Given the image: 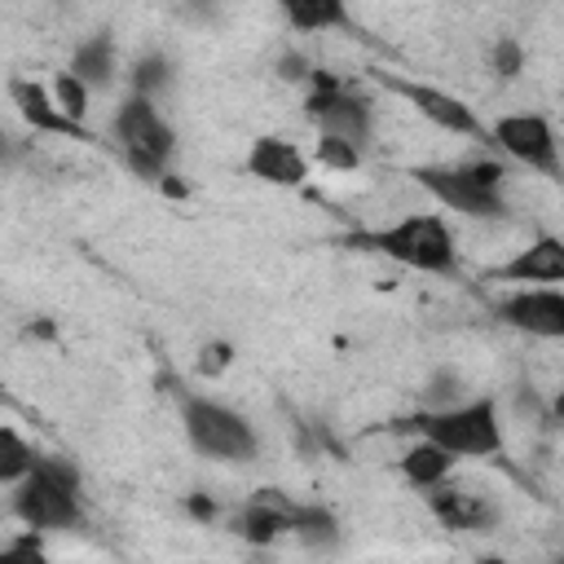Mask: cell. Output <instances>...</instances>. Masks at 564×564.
Here are the masks:
<instances>
[{"label":"cell","instance_id":"1","mask_svg":"<svg viewBox=\"0 0 564 564\" xmlns=\"http://www.w3.org/2000/svg\"><path fill=\"white\" fill-rule=\"evenodd\" d=\"M339 242L348 251H375V256H388V260H397L414 273H432V278H458V269H463L454 229L436 212H410L383 229H352Z\"/></svg>","mask_w":564,"mask_h":564},{"label":"cell","instance_id":"2","mask_svg":"<svg viewBox=\"0 0 564 564\" xmlns=\"http://www.w3.org/2000/svg\"><path fill=\"white\" fill-rule=\"evenodd\" d=\"M388 427L392 432H414V436L441 445L454 463L458 458H502L507 454L502 419H498L494 397H467L449 410H414L405 419H392Z\"/></svg>","mask_w":564,"mask_h":564},{"label":"cell","instance_id":"3","mask_svg":"<svg viewBox=\"0 0 564 564\" xmlns=\"http://www.w3.org/2000/svg\"><path fill=\"white\" fill-rule=\"evenodd\" d=\"M13 516L35 533H75L84 529V476L70 458L40 454L31 476L13 485Z\"/></svg>","mask_w":564,"mask_h":564},{"label":"cell","instance_id":"4","mask_svg":"<svg viewBox=\"0 0 564 564\" xmlns=\"http://www.w3.org/2000/svg\"><path fill=\"white\" fill-rule=\"evenodd\" d=\"M405 176L414 185H423L445 212H458L467 220H502L507 216V198H502L507 167L498 159L419 163V167H405Z\"/></svg>","mask_w":564,"mask_h":564},{"label":"cell","instance_id":"5","mask_svg":"<svg viewBox=\"0 0 564 564\" xmlns=\"http://www.w3.org/2000/svg\"><path fill=\"white\" fill-rule=\"evenodd\" d=\"M181 427H185L189 449L212 463H256L260 458V436L247 423V414H238L234 405H225L207 392L181 397Z\"/></svg>","mask_w":564,"mask_h":564},{"label":"cell","instance_id":"6","mask_svg":"<svg viewBox=\"0 0 564 564\" xmlns=\"http://www.w3.org/2000/svg\"><path fill=\"white\" fill-rule=\"evenodd\" d=\"M110 132H115V145H119L123 163H128L137 176H145V181L167 176V163H172V154H176V132H172V123L159 115L154 101L128 93V97L119 101V110H115Z\"/></svg>","mask_w":564,"mask_h":564},{"label":"cell","instance_id":"7","mask_svg":"<svg viewBox=\"0 0 564 564\" xmlns=\"http://www.w3.org/2000/svg\"><path fill=\"white\" fill-rule=\"evenodd\" d=\"M304 115L308 123L317 128V137H339L348 141L352 150H361L370 141V128H375V110L361 93H352L348 79L330 75V70H317L308 75V97H304Z\"/></svg>","mask_w":564,"mask_h":564},{"label":"cell","instance_id":"8","mask_svg":"<svg viewBox=\"0 0 564 564\" xmlns=\"http://www.w3.org/2000/svg\"><path fill=\"white\" fill-rule=\"evenodd\" d=\"M489 141H494L507 159H516L520 167L542 172V176H551V181L560 176V141H555V128H551L546 115H538V110L502 115V119H494Z\"/></svg>","mask_w":564,"mask_h":564},{"label":"cell","instance_id":"9","mask_svg":"<svg viewBox=\"0 0 564 564\" xmlns=\"http://www.w3.org/2000/svg\"><path fill=\"white\" fill-rule=\"evenodd\" d=\"M304 507H308V502H295L286 489L264 485V489H256V494L229 516V533L242 538L247 546H273V542L291 538V533L300 529Z\"/></svg>","mask_w":564,"mask_h":564},{"label":"cell","instance_id":"10","mask_svg":"<svg viewBox=\"0 0 564 564\" xmlns=\"http://www.w3.org/2000/svg\"><path fill=\"white\" fill-rule=\"evenodd\" d=\"M498 317L511 330L533 339H564V291L560 286H520L498 300Z\"/></svg>","mask_w":564,"mask_h":564},{"label":"cell","instance_id":"11","mask_svg":"<svg viewBox=\"0 0 564 564\" xmlns=\"http://www.w3.org/2000/svg\"><path fill=\"white\" fill-rule=\"evenodd\" d=\"M383 84L392 93H401L427 123H436L441 132H454V137H485V123L476 119V110L467 101H458L454 93L445 88H432V84H419V79H392L383 75Z\"/></svg>","mask_w":564,"mask_h":564},{"label":"cell","instance_id":"12","mask_svg":"<svg viewBox=\"0 0 564 564\" xmlns=\"http://www.w3.org/2000/svg\"><path fill=\"white\" fill-rule=\"evenodd\" d=\"M9 101H13V110L22 115V123H26L31 132L70 137V141H97V137L88 132V123L66 119V115L57 110L48 84H40V79H31V75H13V79H9Z\"/></svg>","mask_w":564,"mask_h":564},{"label":"cell","instance_id":"13","mask_svg":"<svg viewBox=\"0 0 564 564\" xmlns=\"http://www.w3.org/2000/svg\"><path fill=\"white\" fill-rule=\"evenodd\" d=\"M242 172L251 181H260V185H273V189H300L308 181V159H304V150L295 141L264 132V137H256L247 145Z\"/></svg>","mask_w":564,"mask_h":564},{"label":"cell","instance_id":"14","mask_svg":"<svg viewBox=\"0 0 564 564\" xmlns=\"http://www.w3.org/2000/svg\"><path fill=\"white\" fill-rule=\"evenodd\" d=\"M480 278L485 282H542V286H555V282H564V242L555 234H538L529 247H520L511 260L485 269Z\"/></svg>","mask_w":564,"mask_h":564},{"label":"cell","instance_id":"15","mask_svg":"<svg viewBox=\"0 0 564 564\" xmlns=\"http://www.w3.org/2000/svg\"><path fill=\"white\" fill-rule=\"evenodd\" d=\"M423 502H427V511H432L445 529H454V533H485V529L498 524V507H494L489 498H480V494H471V489H458V485H449V480L423 489Z\"/></svg>","mask_w":564,"mask_h":564},{"label":"cell","instance_id":"16","mask_svg":"<svg viewBox=\"0 0 564 564\" xmlns=\"http://www.w3.org/2000/svg\"><path fill=\"white\" fill-rule=\"evenodd\" d=\"M115 70H119V53H115L110 31H93L88 40H79L75 53H70V66H66V75H75L88 93L93 88H110Z\"/></svg>","mask_w":564,"mask_h":564},{"label":"cell","instance_id":"17","mask_svg":"<svg viewBox=\"0 0 564 564\" xmlns=\"http://www.w3.org/2000/svg\"><path fill=\"white\" fill-rule=\"evenodd\" d=\"M397 471L405 476V485H414L419 494L423 489H432V485H445L449 480V471H454V458L441 449V445H432V441H410L405 449H401V458H397Z\"/></svg>","mask_w":564,"mask_h":564},{"label":"cell","instance_id":"18","mask_svg":"<svg viewBox=\"0 0 564 564\" xmlns=\"http://www.w3.org/2000/svg\"><path fill=\"white\" fill-rule=\"evenodd\" d=\"M282 18L295 35H322V31H352V13L339 0H286Z\"/></svg>","mask_w":564,"mask_h":564},{"label":"cell","instance_id":"19","mask_svg":"<svg viewBox=\"0 0 564 564\" xmlns=\"http://www.w3.org/2000/svg\"><path fill=\"white\" fill-rule=\"evenodd\" d=\"M172 79H176V62H172L167 53H159V48H150V53H141V57L132 62V70H128V84H132V97H145V101H154V97H163V93L172 88Z\"/></svg>","mask_w":564,"mask_h":564},{"label":"cell","instance_id":"20","mask_svg":"<svg viewBox=\"0 0 564 564\" xmlns=\"http://www.w3.org/2000/svg\"><path fill=\"white\" fill-rule=\"evenodd\" d=\"M35 449H31V441L18 432V427H9V423H0V485H22L26 476H31V467H35Z\"/></svg>","mask_w":564,"mask_h":564},{"label":"cell","instance_id":"21","mask_svg":"<svg viewBox=\"0 0 564 564\" xmlns=\"http://www.w3.org/2000/svg\"><path fill=\"white\" fill-rule=\"evenodd\" d=\"M458 401H467V379L458 370H449V366L432 370L427 383L419 388V410H449Z\"/></svg>","mask_w":564,"mask_h":564},{"label":"cell","instance_id":"22","mask_svg":"<svg viewBox=\"0 0 564 564\" xmlns=\"http://www.w3.org/2000/svg\"><path fill=\"white\" fill-rule=\"evenodd\" d=\"M48 93H53V101H57V110H62L66 119H75V123H84V119H88V97H93V93H88L75 75H66V70H62V75L53 79V88H48Z\"/></svg>","mask_w":564,"mask_h":564},{"label":"cell","instance_id":"23","mask_svg":"<svg viewBox=\"0 0 564 564\" xmlns=\"http://www.w3.org/2000/svg\"><path fill=\"white\" fill-rule=\"evenodd\" d=\"M0 564H53L48 551H44V533L22 529L13 542L0 546Z\"/></svg>","mask_w":564,"mask_h":564},{"label":"cell","instance_id":"24","mask_svg":"<svg viewBox=\"0 0 564 564\" xmlns=\"http://www.w3.org/2000/svg\"><path fill=\"white\" fill-rule=\"evenodd\" d=\"M489 70H494L498 79H516V75L524 70V48H520L516 35H498V40L489 44Z\"/></svg>","mask_w":564,"mask_h":564},{"label":"cell","instance_id":"25","mask_svg":"<svg viewBox=\"0 0 564 564\" xmlns=\"http://www.w3.org/2000/svg\"><path fill=\"white\" fill-rule=\"evenodd\" d=\"M313 159H317L322 167H335V172H357V167H361V150H352V145L339 141V137H317Z\"/></svg>","mask_w":564,"mask_h":564},{"label":"cell","instance_id":"26","mask_svg":"<svg viewBox=\"0 0 564 564\" xmlns=\"http://www.w3.org/2000/svg\"><path fill=\"white\" fill-rule=\"evenodd\" d=\"M273 66H278V75H282L286 84H308V75H313V62H308L304 53H295V48H286Z\"/></svg>","mask_w":564,"mask_h":564},{"label":"cell","instance_id":"27","mask_svg":"<svg viewBox=\"0 0 564 564\" xmlns=\"http://www.w3.org/2000/svg\"><path fill=\"white\" fill-rule=\"evenodd\" d=\"M229 361H234V348H229V344H207V348H203V357H198V375H203V379H207V375L216 379Z\"/></svg>","mask_w":564,"mask_h":564},{"label":"cell","instance_id":"28","mask_svg":"<svg viewBox=\"0 0 564 564\" xmlns=\"http://www.w3.org/2000/svg\"><path fill=\"white\" fill-rule=\"evenodd\" d=\"M185 507H189V511H194L198 520H216V502H207V498H198V494H194V498H189Z\"/></svg>","mask_w":564,"mask_h":564},{"label":"cell","instance_id":"29","mask_svg":"<svg viewBox=\"0 0 564 564\" xmlns=\"http://www.w3.org/2000/svg\"><path fill=\"white\" fill-rule=\"evenodd\" d=\"M4 159H9V137L0 132V163H4Z\"/></svg>","mask_w":564,"mask_h":564},{"label":"cell","instance_id":"30","mask_svg":"<svg viewBox=\"0 0 564 564\" xmlns=\"http://www.w3.org/2000/svg\"><path fill=\"white\" fill-rule=\"evenodd\" d=\"M471 564H502V560H471Z\"/></svg>","mask_w":564,"mask_h":564},{"label":"cell","instance_id":"31","mask_svg":"<svg viewBox=\"0 0 564 564\" xmlns=\"http://www.w3.org/2000/svg\"><path fill=\"white\" fill-rule=\"evenodd\" d=\"M0 401H4V379H0Z\"/></svg>","mask_w":564,"mask_h":564}]
</instances>
